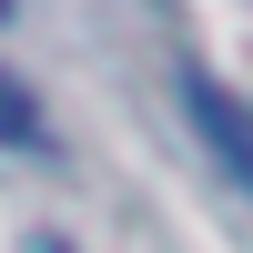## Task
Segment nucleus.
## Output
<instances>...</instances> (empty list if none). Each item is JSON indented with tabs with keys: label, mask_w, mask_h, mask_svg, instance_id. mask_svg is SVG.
<instances>
[{
	"label": "nucleus",
	"mask_w": 253,
	"mask_h": 253,
	"mask_svg": "<svg viewBox=\"0 0 253 253\" xmlns=\"http://www.w3.org/2000/svg\"><path fill=\"white\" fill-rule=\"evenodd\" d=\"M182 101H193V122H203V142L223 152V172H233L243 193H253V112H243L233 91H223V81H203V71L182 81Z\"/></svg>",
	"instance_id": "obj_1"
},
{
	"label": "nucleus",
	"mask_w": 253,
	"mask_h": 253,
	"mask_svg": "<svg viewBox=\"0 0 253 253\" xmlns=\"http://www.w3.org/2000/svg\"><path fill=\"white\" fill-rule=\"evenodd\" d=\"M0 142H10V152H51V132H41V101L20 91L10 71H0Z\"/></svg>",
	"instance_id": "obj_2"
}]
</instances>
